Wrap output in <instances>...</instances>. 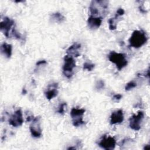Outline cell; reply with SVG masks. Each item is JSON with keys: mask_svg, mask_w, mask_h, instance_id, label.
<instances>
[{"mask_svg": "<svg viewBox=\"0 0 150 150\" xmlns=\"http://www.w3.org/2000/svg\"><path fill=\"white\" fill-rule=\"evenodd\" d=\"M108 7L107 1H92L89 6L90 16L103 18L107 13Z\"/></svg>", "mask_w": 150, "mask_h": 150, "instance_id": "6da1fadb", "label": "cell"}, {"mask_svg": "<svg viewBox=\"0 0 150 150\" xmlns=\"http://www.w3.org/2000/svg\"><path fill=\"white\" fill-rule=\"evenodd\" d=\"M147 40V36L142 30H134L128 40L129 46L134 48L141 47L146 43Z\"/></svg>", "mask_w": 150, "mask_h": 150, "instance_id": "7a4b0ae2", "label": "cell"}, {"mask_svg": "<svg viewBox=\"0 0 150 150\" xmlns=\"http://www.w3.org/2000/svg\"><path fill=\"white\" fill-rule=\"evenodd\" d=\"M108 57L111 62L115 64L117 69L119 71L122 70L128 64L126 56L124 53H117L114 51H112L109 53Z\"/></svg>", "mask_w": 150, "mask_h": 150, "instance_id": "3957f363", "label": "cell"}, {"mask_svg": "<svg viewBox=\"0 0 150 150\" xmlns=\"http://www.w3.org/2000/svg\"><path fill=\"white\" fill-rule=\"evenodd\" d=\"M76 67V62L73 57L66 55L64 57V64L63 66V73L67 79H70L73 74V69Z\"/></svg>", "mask_w": 150, "mask_h": 150, "instance_id": "277c9868", "label": "cell"}, {"mask_svg": "<svg viewBox=\"0 0 150 150\" xmlns=\"http://www.w3.org/2000/svg\"><path fill=\"white\" fill-rule=\"evenodd\" d=\"M85 112V110L83 108H73L70 112V115L72 118L73 125L74 127H79L84 124L83 120V115Z\"/></svg>", "mask_w": 150, "mask_h": 150, "instance_id": "5b68a950", "label": "cell"}, {"mask_svg": "<svg viewBox=\"0 0 150 150\" xmlns=\"http://www.w3.org/2000/svg\"><path fill=\"white\" fill-rule=\"evenodd\" d=\"M98 145L103 149L106 150H112L115 148L116 141L114 137L104 135L100 139Z\"/></svg>", "mask_w": 150, "mask_h": 150, "instance_id": "8992f818", "label": "cell"}, {"mask_svg": "<svg viewBox=\"0 0 150 150\" xmlns=\"http://www.w3.org/2000/svg\"><path fill=\"white\" fill-rule=\"evenodd\" d=\"M15 22L8 17H5L0 23V29L4 35L8 38H10V31L14 28Z\"/></svg>", "mask_w": 150, "mask_h": 150, "instance_id": "52a82bcc", "label": "cell"}, {"mask_svg": "<svg viewBox=\"0 0 150 150\" xmlns=\"http://www.w3.org/2000/svg\"><path fill=\"white\" fill-rule=\"evenodd\" d=\"M144 113L142 111L138 112L137 114H134L129 118V127L135 131H139L141 129V123L144 119Z\"/></svg>", "mask_w": 150, "mask_h": 150, "instance_id": "ba28073f", "label": "cell"}, {"mask_svg": "<svg viewBox=\"0 0 150 150\" xmlns=\"http://www.w3.org/2000/svg\"><path fill=\"white\" fill-rule=\"evenodd\" d=\"M30 132L32 137L35 138H40L42 135V129L40 128V117H36L32 120L30 125Z\"/></svg>", "mask_w": 150, "mask_h": 150, "instance_id": "9c48e42d", "label": "cell"}, {"mask_svg": "<svg viewBox=\"0 0 150 150\" xmlns=\"http://www.w3.org/2000/svg\"><path fill=\"white\" fill-rule=\"evenodd\" d=\"M23 122L22 111L19 109L17 110L10 117L9 120V124L14 127H17L21 126Z\"/></svg>", "mask_w": 150, "mask_h": 150, "instance_id": "30bf717a", "label": "cell"}, {"mask_svg": "<svg viewBox=\"0 0 150 150\" xmlns=\"http://www.w3.org/2000/svg\"><path fill=\"white\" fill-rule=\"evenodd\" d=\"M57 88H58L57 83H53L48 86L46 91L45 92V96L48 100H50L54 97L57 96L58 94Z\"/></svg>", "mask_w": 150, "mask_h": 150, "instance_id": "8fae6325", "label": "cell"}, {"mask_svg": "<svg viewBox=\"0 0 150 150\" xmlns=\"http://www.w3.org/2000/svg\"><path fill=\"white\" fill-rule=\"evenodd\" d=\"M124 121V114L122 110L112 112L110 116V124L111 125L121 123Z\"/></svg>", "mask_w": 150, "mask_h": 150, "instance_id": "7c38bea8", "label": "cell"}, {"mask_svg": "<svg viewBox=\"0 0 150 150\" xmlns=\"http://www.w3.org/2000/svg\"><path fill=\"white\" fill-rule=\"evenodd\" d=\"M102 18L94 17L90 16L87 19V23L89 28L91 29H96L98 28L102 23Z\"/></svg>", "mask_w": 150, "mask_h": 150, "instance_id": "4fadbf2b", "label": "cell"}, {"mask_svg": "<svg viewBox=\"0 0 150 150\" xmlns=\"http://www.w3.org/2000/svg\"><path fill=\"white\" fill-rule=\"evenodd\" d=\"M81 48V45L78 43H74L71 45L67 50L66 52L68 55L74 57H78L80 56V49Z\"/></svg>", "mask_w": 150, "mask_h": 150, "instance_id": "5bb4252c", "label": "cell"}, {"mask_svg": "<svg viewBox=\"0 0 150 150\" xmlns=\"http://www.w3.org/2000/svg\"><path fill=\"white\" fill-rule=\"evenodd\" d=\"M12 47L10 44H8L5 42L3 43L1 45V52L2 54L4 55L6 58L9 59L12 55Z\"/></svg>", "mask_w": 150, "mask_h": 150, "instance_id": "9a60e30c", "label": "cell"}, {"mask_svg": "<svg viewBox=\"0 0 150 150\" xmlns=\"http://www.w3.org/2000/svg\"><path fill=\"white\" fill-rule=\"evenodd\" d=\"M50 19L52 22L62 23L65 20V17L59 12H55L50 15Z\"/></svg>", "mask_w": 150, "mask_h": 150, "instance_id": "2e32d148", "label": "cell"}, {"mask_svg": "<svg viewBox=\"0 0 150 150\" xmlns=\"http://www.w3.org/2000/svg\"><path fill=\"white\" fill-rule=\"evenodd\" d=\"M117 15H115V17L113 18H110L108 20V23H109V29L111 30H115L117 28V23H116V20L118 18Z\"/></svg>", "mask_w": 150, "mask_h": 150, "instance_id": "e0dca14e", "label": "cell"}, {"mask_svg": "<svg viewBox=\"0 0 150 150\" xmlns=\"http://www.w3.org/2000/svg\"><path fill=\"white\" fill-rule=\"evenodd\" d=\"M104 86H105L104 81L102 80H99L96 82L95 88L97 91H100L101 90H103L104 88Z\"/></svg>", "mask_w": 150, "mask_h": 150, "instance_id": "ac0fdd59", "label": "cell"}, {"mask_svg": "<svg viewBox=\"0 0 150 150\" xmlns=\"http://www.w3.org/2000/svg\"><path fill=\"white\" fill-rule=\"evenodd\" d=\"M94 66H95V65L91 63L85 62L83 64V69L87 70V71H91L94 68Z\"/></svg>", "mask_w": 150, "mask_h": 150, "instance_id": "d6986e66", "label": "cell"}, {"mask_svg": "<svg viewBox=\"0 0 150 150\" xmlns=\"http://www.w3.org/2000/svg\"><path fill=\"white\" fill-rule=\"evenodd\" d=\"M137 86V83L134 82V81H131L127 84H126L125 86V91H129L134 88H135Z\"/></svg>", "mask_w": 150, "mask_h": 150, "instance_id": "ffe728a7", "label": "cell"}, {"mask_svg": "<svg viewBox=\"0 0 150 150\" xmlns=\"http://www.w3.org/2000/svg\"><path fill=\"white\" fill-rule=\"evenodd\" d=\"M66 106V103H62L60 104V105H59V107H58L57 112L60 114H63L65 111V107Z\"/></svg>", "mask_w": 150, "mask_h": 150, "instance_id": "44dd1931", "label": "cell"}, {"mask_svg": "<svg viewBox=\"0 0 150 150\" xmlns=\"http://www.w3.org/2000/svg\"><path fill=\"white\" fill-rule=\"evenodd\" d=\"M11 34H12V35L14 38H15L17 39H20L21 38V34L15 29V27L12 29V31H11Z\"/></svg>", "mask_w": 150, "mask_h": 150, "instance_id": "7402d4cb", "label": "cell"}, {"mask_svg": "<svg viewBox=\"0 0 150 150\" xmlns=\"http://www.w3.org/2000/svg\"><path fill=\"white\" fill-rule=\"evenodd\" d=\"M124 12H124V10L122 8H118V9L117 10L115 15H117L118 16H122V15H123L124 14Z\"/></svg>", "mask_w": 150, "mask_h": 150, "instance_id": "603a6c76", "label": "cell"}, {"mask_svg": "<svg viewBox=\"0 0 150 150\" xmlns=\"http://www.w3.org/2000/svg\"><path fill=\"white\" fill-rule=\"evenodd\" d=\"M122 95L120 94H117L114 95V96L112 97V100H115V101H118L120 100L121 98H122Z\"/></svg>", "mask_w": 150, "mask_h": 150, "instance_id": "cb8c5ba5", "label": "cell"}, {"mask_svg": "<svg viewBox=\"0 0 150 150\" xmlns=\"http://www.w3.org/2000/svg\"><path fill=\"white\" fill-rule=\"evenodd\" d=\"M46 61L45 60H39L36 63V66H39L40 65H43V64H46Z\"/></svg>", "mask_w": 150, "mask_h": 150, "instance_id": "d4e9b609", "label": "cell"}, {"mask_svg": "<svg viewBox=\"0 0 150 150\" xmlns=\"http://www.w3.org/2000/svg\"><path fill=\"white\" fill-rule=\"evenodd\" d=\"M139 11H140L141 13H146V12H147L146 11H145V9H144V8L142 5H140V6H139Z\"/></svg>", "mask_w": 150, "mask_h": 150, "instance_id": "484cf974", "label": "cell"}, {"mask_svg": "<svg viewBox=\"0 0 150 150\" xmlns=\"http://www.w3.org/2000/svg\"><path fill=\"white\" fill-rule=\"evenodd\" d=\"M149 148H150V146H149V145H145L144 146V149H145V150L149 149Z\"/></svg>", "mask_w": 150, "mask_h": 150, "instance_id": "4316f807", "label": "cell"}, {"mask_svg": "<svg viewBox=\"0 0 150 150\" xmlns=\"http://www.w3.org/2000/svg\"><path fill=\"white\" fill-rule=\"evenodd\" d=\"M27 93V91L26 90V89L25 88H23L22 89V94H26Z\"/></svg>", "mask_w": 150, "mask_h": 150, "instance_id": "83f0119b", "label": "cell"}, {"mask_svg": "<svg viewBox=\"0 0 150 150\" xmlns=\"http://www.w3.org/2000/svg\"><path fill=\"white\" fill-rule=\"evenodd\" d=\"M76 147H73V146H70L67 148V149H76Z\"/></svg>", "mask_w": 150, "mask_h": 150, "instance_id": "f1b7e54d", "label": "cell"}]
</instances>
